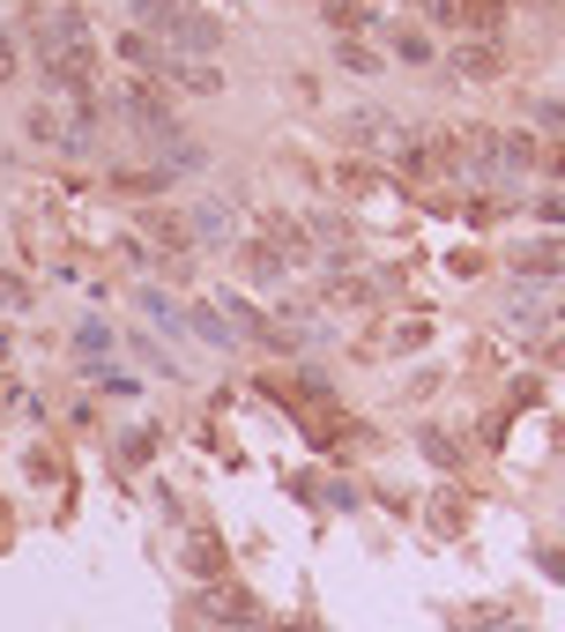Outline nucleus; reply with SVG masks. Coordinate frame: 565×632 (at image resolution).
<instances>
[{
	"label": "nucleus",
	"mask_w": 565,
	"mask_h": 632,
	"mask_svg": "<svg viewBox=\"0 0 565 632\" xmlns=\"http://www.w3.org/2000/svg\"><path fill=\"white\" fill-rule=\"evenodd\" d=\"M402 60H410V68H417V60H432V38H424V30H410V38H402Z\"/></svg>",
	"instance_id": "2"
},
{
	"label": "nucleus",
	"mask_w": 565,
	"mask_h": 632,
	"mask_svg": "<svg viewBox=\"0 0 565 632\" xmlns=\"http://www.w3.org/2000/svg\"><path fill=\"white\" fill-rule=\"evenodd\" d=\"M8 74H16V46H8V38H0V82H8Z\"/></svg>",
	"instance_id": "4"
},
{
	"label": "nucleus",
	"mask_w": 565,
	"mask_h": 632,
	"mask_svg": "<svg viewBox=\"0 0 565 632\" xmlns=\"http://www.w3.org/2000/svg\"><path fill=\"white\" fill-rule=\"evenodd\" d=\"M343 68H350V74H372V68H380V60H372L365 46H343Z\"/></svg>",
	"instance_id": "3"
},
{
	"label": "nucleus",
	"mask_w": 565,
	"mask_h": 632,
	"mask_svg": "<svg viewBox=\"0 0 565 632\" xmlns=\"http://www.w3.org/2000/svg\"><path fill=\"white\" fill-rule=\"evenodd\" d=\"M543 217H558V223H565V201H543Z\"/></svg>",
	"instance_id": "5"
},
{
	"label": "nucleus",
	"mask_w": 565,
	"mask_h": 632,
	"mask_svg": "<svg viewBox=\"0 0 565 632\" xmlns=\"http://www.w3.org/2000/svg\"><path fill=\"white\" fill-rule=\"evenodd\" d=\"M142 23H157L172 46H186V52H209V46L223 38L209 16H186V8H164V0H142Z\"/></svg>",
	"instance_id": "1"
},
{
	"label": "nucleus",
	"mask_w": 565,
	"mask_h": 632,
	"mask_svg": "<svg viewBox=\"0 0 565 632\" xmlns=\"http://www.w3.org/2000/svg\"><path fill=\"white\" fill-rule=\"evenodd\" d=\"M498 632H521V625H498Z\"/></svg>",
	"instance_id": "6"
}]
</instances>
